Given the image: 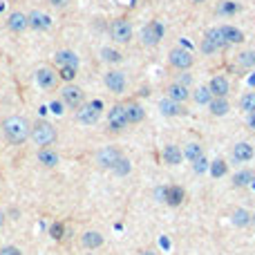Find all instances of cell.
Returning a JSON list of instances; mask_svg holds the SVG:
<instances>
[{
    "label": "cell",
    "mask_w": 255,
    "mask_h": 255,
    "mask_svg": "<svg viewBox=\"0 0 255 255\" xmlns=\"http://www.w3.org/2000/svg\"><path fill=\"white\" fill-rule=\"evenodd\" d=\"M206 38H211L219 49H226V47H228V40L224 38V34H221V29H219V27L208 29V32H206Z\"/></svg>",
    "instance_id": "83f0119b"
},
{
    "label": "cell",
    "mask_w": 255,
    "mask_h": 255,
    "mask_svg": "<svg viewBox=\"0 0 255 255\" xmlns=\"http://www.w3.org/2000/svg\"><path fill=\"white\" fill-rule=\"evenodd\" d=\"M0 128H2V137H5V141L9 146H23L32 135V121L20 114L7 116Z\"/></svg>",
    "instance_id": "6da1fadb"
},
{
    "label": "cell",
    "mask_w": 255,
    "mask_h": 255,
    "mask_svg": "<svg viewBox=\"0 0 255 255\" xmlns=\"http://www.w3.org/2000/svg\"><path fill=\"white\" fill-rule=\"evenodd\" d=\"M49 235H52V240H63V235H65L63 221H54L52 226H49Z\"/></svg>",
    "instance_id": "d590c367"
},
{
    "label": "cell",
    "mask_w": 255,
    "mask_h": 255,
    "mask_svg": "<svg viewBox=\"0 0 255 255\" xmlns=\"http://www.w3.org/2000/svg\"><path fill=\"white\" fill-rule=\"evenodd\" d=\"M159 110H161V114H166V116H182V114H186V108H183L182 103L168 99V97H166L164 101H159Z\"/></svg>",
    "instance_id": "e0dca14e"
},
{
    "label": "cell",
    "mask_w": 255,
    "mask_h": 255,
    "mask_svg": "<svg viewBox=\"0 0 255 255\" xmlns=\"http://www.w3.org/2000/svg\"><path fill=\"white\" fill-rule=\"evenodd\" d=\"M49 110H52L54 114H63V112H65V103L63 101H52L49 103Z\"/></svg>",
    "instance_id": "b9f144b4"
},
{
    "label": "cell",
    "mask_w": 255,
    "mask_h": 255,
    "mask_svg": "<svg viewBox=\"0 0 255 255\" xmlns=\"http://www.w3.org/2000/svg\"><path fill=\"white\" fill-rule=\"evenodd\" d=\"M49 2H52L54 7H58V9H63V7H68L72 0H49Z\"/></svg>",
    "instance_id": "bcb514c9"
},
{
    "label": "cell",
    "mask_w": 255,
    "mask_h": 255,
    "mask_svg": "<svg viewBox=\"0 0 255 255\" xmlns=\"http://www.w3.org/2000/svg\"><path fill=\"white\" fill-rule=\"evenodd\" d=\"M54 61H56L58 68H76L78 70V65H81L78 56L72 49H58V52L54 54Z\"/></svg>",
    "instance_id": "9a60e30c"
},
{
    "label": "cell",
    "mask_w": 255,
    "mask_h": 255,
    "mask_svg": "<svg viewBox=\"0 0 255 255\" xmlns=\"http://www.w3.org/2000/svg\"><path fill=\"white\" fill-rule=\"evenodd\" d=\"M161 38H164V25L157 23V20L148 23L144 29H141V40H144V45H148V47L159 45Z\"/></svg>",
    "instance_id": "30bf717a"
},
{
    "label": "cell",
    "mask_w": 255,
    "mask_h": 255,
    "mask_svg": "<svg viewBox=\"0 0 255 255\" xmlns=\"http://www.w3.org/2000/svg\"><path fill=\"white\" fill-rule=\"evenodd\" d=\"M208 108H211V114H215V116H224L231 110V106H228V101L224 97H213Z\"/></svg>",
    "instance_id": "603a6c76"
},
{
    "label": "cell",
    "mask_w": 255,
    "mask_h": 255,
    "mask_svg": "<svg viewBox=\"0 0 255 255\" xmlns=\"http://www.w3.org/2000/svg\"><path fill=\"white\" fill-rule=\"evenodd\" d=\"M36 85L40 87V90H45V92H49V90H54V87L58 85V72L56 70H52L49 65H40L38 70H36Z\"/></svg>",
    "instance_id": "ba28073f"
},
{
    "label": "cell",
    "mask_w": 255,
    "mask_h": 255,
    "mask_svg": "<svg viewBox=\"0 0 255 255\" xmlns=\"http://www.w3.org/2000/svg\"><path fill=\"white\" fill-rule=\"evenodd\" d=\"M240 108L249 114V112H255V92H246L244 97L240 99Z\"/></svg>",
    "instance_id": "836d02e7"
},
{
    "label": "cell",
    "mask_w": 255,
    "mask_h": 255,
    "mask_svg": "<svg viewBox=\"0 0 255 255\" xmlns=\"http://www.w3.org/2000/svg\"><path fill=\"white\" fill-rule=\"evenodd\" d=\"M237 63H240L242 68H255V52L253 49H249V52H242L240 56H237Z\"/></svg>",
    "instance_id": "e575fe53"
},
{
    "label": "cell",
    "mask_w": 255,
    "mask_h": 255,
    "mask_svg": "<svg viewBox=\"0 0 255 255\" xmlns=\"http://www.w3.org/2000/svg\"><path fill=\"white\" fill-rule=\"evenodd\" d=\"M125 114H128V121H130V125L141 123V121L146 119V110L139 106V103H128V106H125Z\"/></svg>",
    "instance_id": "7402d4cb"
},
{
    "label": "cell",
    "mask_w": 255,
    "mask_h": 255,
    "mask_svg": "<svg viewBox=\"0 0 255 255\" xmlns=\"http://www.w3.org/2000/svg\"><path fill=\"white\" fill-rule=\"evenodd\" d=\"M233 159L240 161V164H246L253 159V146L246 144V141H240V144L233 146Z\"/></svg>",
    "instance_id": "ac0fdd59"
},
{
    "label": "cell",
    "mask_w": 255,
    "mask_h": 255,
    "mask_svg": "<svg viewBox=\"0 0 255 255\" xmlns=\"http://www.w3.org/2000/svg\"><path fill=\"white\" fill-rule=\"evenodd\" d=\"M132 170V164H130V159L128 157H121L119 161L114 164V168H112V173L114 175H119V177H125V175L130 173Z\"/></svg>",
    "instance_id": "1f68e13d"
},
{
    "label": "cell",
    "mask_w": 255,
    "mask_h": 255,
    "mask_svg": "<svg viewBox=\"0 0 255 255\" xmlns=\"http://www.w3.org/2000/svg\"><path fill=\"white\" fill-rule=\"evenodd\" d=\"M255 182V175L251 173V170H240V173L233 177V183H235L237 188H244V186H251V183Z\"/></svg>",
    "instance_id": "4316f807"
},
{
    "label": "cell",
    "mask_w": 255,
    "mask_h": 255,
    "mask_svg": "<svg viewBox=\"0 0 255 255\" xmlns=\"http://www.w3.org/2000/svg\"><path fill=\"white\" fill-rule=\"evenodd\" d=\"M253 224H255V215H253Z\"/></svg>",
    "instance_id": "f5cc1de1"
},
{
    "label": "cell",
    "mask_w": 255,
    "mask_h": 255,
    "mask_svg": "<svg viewBox=\"0 0 255 255\" xmlns=\"http://www.w3.org/2000/svg\"><path fill=\"white\" fill-rule=\"evenodd\" d=\"M139 255H157V253H154V251H141Z\"/></svg>",
    "instance_id": "c3c4849f"
},
{
    "label": "cell",
    "mask_w": 255,
    "mask_h": 255,
    "mask_svg": "<svg viewBox=\"0 0 255 255\" xmlns=\"http://www.w3.org/2000/svg\"><path fill=\"white\" fill-rule=\"evenodd\" d=\"M61 101L68 108H72V110H78L85 103V92H83V87L74 85V83H65L61 87Z\"/></svg>",
    "instance_id": "277c9868"
},
{
    "label": "cell",
    "mask_w": 255,
    "mask_h": 255,
    "mask_svg": "<svg viewBox=\"0 0 255 255\" xmlns=\"http://www.w3.org/2000/svg\"><path fill=\"white\" fill-rule=\"evenodd\" d=\"M164 161L168 166H179L183 161V152L177 148V146H173V144L166 146V148H164Z\"/></svg>",
    "instance_id": "ffe728a7"
},
{
    "label": "cell",
    "mask_w": 255,
    "mask_h": 255,
    "mask_svg": "<svg viewBox=\"0 0 255 255\" xmlns=\"http://www.w3.org/2000/svg\"><path fill=\"white\" fill-rule=\"evenodd\" d=\"M29 139L34 141L38 148H49V146L56 144L58 132H56V128H54L49 121L38 119V121L32 123V135H29Z\"/></svg>",
    "instance_id": "7a4b0ae2"
},
{
    "label": "cell",
    "mask_w": 255,
    "mask_h": 255,
    "mask_svg": "<svg viewBox=\"0 0 255 255\" xmlns=\"http://www.w3.org/2000/svg\"><path fill=\"white\" fill-rule=\"evenodd\" d=\"M168 99H173V101L177 103H183L188 101V97H190V92H188L186 85H179V83H173V85H168Z\"/></svg>",
    "instance_id": "44dd1931"
},
{
    "label": "cell",
    "mask_w": 255,
    "mask_h": 255,
    "mask_svg": "<svg viewBox=\"0 0 255 255\" xmlns=\"http://www.w3.org/2000/svg\"><path fill=\"white\" fill-rule=\"evenodd\" d=\"M231 221L235 224V226L244 228V226H249V224H253V215H251L246 208H235L233 215H231Z\"/></svg>",
    "instance_id": "cb8c5ba5"
},
{
    "label": "cell",
    "mask_w": 255,
    "mask_h": 255,
    "mask_svg": "<svg viewBox=\"0 0 255 255\" xmlns=\"http://www.w3.org/2000/svg\"><path fill=\"white\" fill-rule=\"evenodd\" d=\"M29 29H36V32H47L49 27H52V18H49V14H45V11L40 9H34L29 11Z\"/></svg>",
    "instance_id": "4fadbf2b"
},
{
    "label": "cell",
    "mask_w": 255,
    "mask_h": 255,
    "mask_svg": "<svg viewBox=\"0 0 255 255\" xmlns=\"http://www.w3.org/2000/svg\"><path fill=\"white\" fill-rule=\"evenodd\" d=\"M128 125H130V121H128V114H125V106L116 103V106L108 112V128H110L112 132H123Z\"/></svg>",
    "instance_id": "52a82bcc"
},
{
    "label": "cell",
    "mask_w": 255,
    "mask_h": 255,
    "mask_svg": "<svg viewBox=\"0 0 255 255\" xmlns=\"http://www.w3.org/2000/svg\"><path fill=\"white\" fill-rule=\"evenodd\" d=\"M211 177H215V179H221L224 177V175L228 173V164L226 161H224V159H215V161H213L211 164Z\"/></svg>",
    "instance_id": "f1b7e54d"
},
{
    "label": "cell",
    "mask_w": 255,
    "mask_h": 255,
    "mask_svg": "<svg viewBox=\"0 0 255 255\" xmlns=\"http://www.w3.org/2000/svg\"><path fill=\"white\" fill-rule=\"evenodd\" d=\"M193 168H195V173H206V170L211 168V164H208L206 157H199V159L193 161Z\"/></svg>",
    "instance_id": "f35d334b"
},
{
    "label": "cell",
    "mask_w": 255,
    "mask_h": 255,
    "mask_svg": "<svg viewBox=\"0 0 255 255\" xmlns=\"http://www.w3.org/2000/svg\"><path fill=\"white\" fill-rule=\"evenodd\" d=\"M5 219H7V213L0 208V228H2V224H5Z\"/></svg>",
    "instance_id": "7dc6e473"
},
{
    "label": "cell",
    "mask_w": 255,
    "mask_h": 255,
    "mask_svg": "<svg viewBox=\"0 0 255 255\" xmlns=\"http://www.w3.org/2000/svg\"><path fill=\"white\" fill-rule=\"evenodd\" d=\"M175 83H179V85H190V83H193V76H190V74H182V76H179V81H175Z\"/></svg>",
    "instance_id": "ee69618b"
},
{
    "label": "cell",
    "mask_w": 255,
    "mask_h": 255,
    "mask_svg": "<svg viewBox=\"0 0 255 255\" xmlns=\"http://www.w3.org/2000/svg\"><path fill=\"white\" fill-rule=\"evenodd\" d=\"M110 38L114 40V43H130L132 40V25L130 20H125V18H116L110 23Z\"/></svg>",
    "instance_id": "5b68a950"
},
{
    "label": "cell",
    "mask_w": 255,
    "mask_h": 255,
    "mask_svg": "<svg viewBox=\"0 0 255 255\" xmlns=\"http://www.w3.org/2000/svg\"><path fill=\"white\" fill-rule=\"evenodd\" d=\"M235 11H237V5L235 2H231V0H224V2L219 5V14L221 16H233Z\"/></svg>",
    "instance_id": "74e56055"
},
{
    "label": "cell",
    "mask_w": 255,
    "mask_h": 255,
    "mask_svg": "<svg viewBox=\"0 0 255 255\" xmlns=\"http://www.w3.org/2000/svg\"><path fill=\"white\" fill-rule=\"evenodd\" d=\"M186 193H183L182 186H168V193H166V204L168 206H179L183 202Z\"/></svg>",
    "instance_id": "484cf974"
},
{
    "label": "cell",
    "mask_w": 255,
    "mask_h": 255,
    "mask_svg": "<svg viewBox=\"0 0 255 255\" xmlns=\"http://www.w3.org/2000/svg\"><path fill=\"white\" fill-rule=\"evenodd\" d=\"M121 157H123V152H121L116 146H106V148H101L97 152V164H99V168H103V170H112Z\"/></svg>",
    "instance_id": "9c48e42d"
},
{
    "label": "cell",
    "mask_w": 255,
    "mask_h": 255,
    "mask_svg": "<svg viewBox=\"0 0 255 255\" xmlns=\"http://www.w3.org/2000/svg\"><path fill=\"white\" fill-rule=\"evenodd\" d=\"M101 58L106 63H121L123 61V54L119 49H112V47H103L101 49Z\"/></svg>",
    "instance_id": "d6a6232c"
},
{
    "label": "cell",
    "mask_w": 255,
    "mask_h": 255,
    "mask_svg": "<svg viewBox=\"0 0 255 255\" xmlns=\"http://www.w3.org/2000/svg\"><path fill=\"white\" fill-rule=\"evenodd\" d=\"M36 159H38V164L45 166V168H56V166L61 164V154H58L52 146H49V148H38Z\"/></svg>",
    "instance_id": "5bb4252c"
},
{
    "label": "cell",
    "mask_w": 255,
    "mask_h": 255,
    "mask_svg": "<svg viewBox=\"0 0 255 255\" xmlns=\"http://www.w3.org/2000/svg\"><path fill=\"white\" fill-rule=\"evenodd\" d=\"M168 61H170V65H173V68L186 72L188 68H193L195 56H193V52H190V49H186V47H175V49H170Z\"/></svg>",
    "instance_id": "8992f818"
},
{
    "label": "cell",
    "mask_w": 255,
    "mask_h": 255,
    "mask_svg": "<svg viewBox=\"0 0 255 255\" xmlns=\"http://www.w3.org/2000/svg\"><path fill=\"white\" fill-rule=\"evenodd\" d=\"M193 99H195V103H199V106H208L211 99H213V92L208 90V85L197 87V90L193 92Z\"/></svg>",
    "instance_id": "f546056e"
},
{
    "label": "cell",
    "mask_w": 255,
    "mask_h": 255,
    "mask_svg": "<svg viewBox=\"0 0 255 255\" xmlns=\"http://www.w3.org/2000/svg\"><path fill=\"white\" fill-rule=\"evenodd\" d=\"M217 49H219V47H217V45L213 43L211 38H206V36H204V40H202V52H204V54H215Z\"/></svg>",
    "instance_id": "ab89813d"
},
{
    "label": "cell",
    "mask_w": 255,
    "mask_h": 255,
    "mask_svg": "<svg viewBox=\"0 0 255 255\" xmlns=\"http://www.w3.org/2000/svg\"><path fill=\"white\" fill-rule=\"evenodd\" d=\"M249 83H251V85H255V74H253V76L249 78Z\"/></svg>",
    "instance_id": "681fc988"
},
{
    "label": "cell",
    "mask_w": 255,
    "mask_h": 255,
    "mask_svg": "<svg viewBox=\"0 0 255 255\" xmlns=\"http://www.w3.org/2000/svg\"><path fill=\"white\" fill-rule=\"evenodd\" d=\"M76 72H78L76 68H58V76L68 83H72L74 78H76Z\"/></svg>",
    "instance_id": "8d00e7d4"
},
{
    "label": "cell",
    "mask_w": 255,
    "mask_h": 255,
    "mask_svg": "<svg viewBox=\"0 0 255 255\" xmlns=\"http://www.w3.org/2000/svg\"><path fill=\"white\" fill-rule=\"evenodd\" d=\"M7 29L14 32V34H23L29 29V16L25 11H11L7 16Z\"/></svg>",
    "instance_id": "8fae6325"
},
{
    "label": "cell",
    "mask_w": 255,
    "mask_h": 255,
    "mask_svg": "<svg viewBox=\"0 0 255 255\" xmlns=\"http://www.w3.org/2000/svg\"><path fill=\"white\" fill-rule=\"evenodd\" d=\"M101 112H103V101L94 99V101L83 103V106L78 108L76 121L83 123V125H94V123H99V119H101Z\"/></svg>",
    "instance_id": "3957f363"
},
{
    "label": "cell",
    "mask_w": 255,
    "mask_h": 255,
    "mask_svg": "<svg viewBox=\"0 0 255 255\" xmlns=\"http://www.w3.org/2000/svg\"><path fill=\"white\" fill-rule=\"evenodd\" d=\"M182 152H183V157H186L188 161H195V159L204 157V150H202V146H199V144H188Z\"/></svg>",
    "instance_id": "4dcf8cb0"
},
{
    "label": "cell",
    "mask_w": 255,
    "mask_h": 255,
    "mask_svg": "<svg viewBox=\"0 0 255 255\" xmlns=\"http://www.w3.org/2000/svg\"><path fill=\"white\" fill-rule=\"evenodd\" d=\"M208 90L213 92V97H224L226 99V94H228V90H231V83H228V78H224V76H213L211 78V83H208Z\"/></svg>",
    "instance_id": "2e32d148"
},
{
    "label": "cell",
    "mask_w": 255,
    "mask_h": 255,
    "mask_svg": "<svg viewBox=\"0 0 255 255\" xmlns=\"http://www.w3.org/2000/svg\"><path fill=\"white\" fill-rule=\"evenodd\" d=\"M219 29H221V34H224V38L228 40V45H237V43H242V40H244L242 29L233 27V25H224V27H219Z\"/></svg>",
    "instance_id": "d4e9b609"
},
{
    "label": "cell",
    "mask_w": 255,
    "mask_h": 255,
    "mask_svg": "<svg viewBox=\"0 0 255 255\" xmlns=\"http://www.w3.org/2000/svg\"><path fill=\"white\" fill-rule=\"evenodd\" d=\"M0 56H2V47H0Z\"/></svg>",
    "instance_id": "816d5d0a"
},
{
    "label": "cell",
    "mask_w": 255,
    "mask_h": 255,
    "mask_svg": "<svg viewBox=\"0 0 255 255\" xmlns=\"http://www.w3.org/2000/svg\"><path fill=\"white\" fill-rule=\"evenodd\" d=\"M166 193H168V186H159L157 190H154V197H157L159 202H166Z\"/></svg>",
    "instance_id": "7bdbcfd3"
},
{
    "label": "cell",
    "mask_w": 255,
    "mask_h": 255,
    "mask_svg": "<svg viewBox=\"0 0 255 255\" xmlns=\"http://www.w3.org/2000/svg\"><path fill=\"white\" fill-rule=\"evenodd\" d=\"M81 244L85 246V249L94 251V249H99V246H103V235L99 231H85L81 235Z\"/></svg>",
    "instance_id": "d6986e66"
},
{
    "label": "cell",
    "mask_w": 255,
    "mask_h": 255,
    "mask_svg": "<svg viewBox=\"0 0 255 255\" xmlns=\"http://www.w3.org/2000/svg\"><path fill=\"white\" fill-rule=\"evenodd\" d=\"M103 83H106V87L110 92L121 94V92L125 90V74L119 72V70H110V72H106V76H103Z\"/></svg>",
    "instance_id": "7c38bea8"
},
{
    "label": "cell",
    "mask_w": 255,
    "mask_h": 255,
    "mask_svg": "<svg viewBox=\"0 0 255 255\" xmlns=\"http://www.w3.org/2000/svg\"><path fill=\"white\" fill-rule=\"evenodd\" d=\"M0 255H23V251L18 249V246H2V249H0Z\"/></svg>",
    "instance_id": "60d3db41"
},
{
    "label": "cell",
    "mask_w": 255,
    "mask_h": 255,
    "mask_svg": "<svg viewBox=\"0 0 255 255\" xmlns=\"http://www.w3.org/2000/svg\"><path fill=\"white\" fill-rule=\"evenodd\" d=\"M246 125H249L251 130H255V112H249V114H246Z\"/></svg>",
    "instance_id": "f6af8a7d"
},
{
    "label": "cell",
    "mask_w": 255,
    "mask_h": 255,
    "mask_svg": "<svg viewBox=\"0 0 255 255\" xmlns=\"http://www.w3.org/2000/svg\"><path fill=\"white\" fill-rule=\"evenodd\" d=\"M195 2H204V0H195Z\"/></svg>",
    "instance_id": "f907efd6"
}]
</instances>
